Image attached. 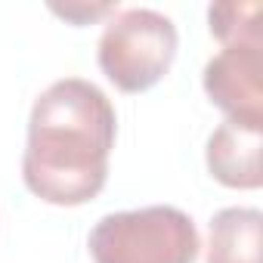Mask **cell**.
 <instances>
[{"instance_id": "cell-5", "label": "cell", "mask_w": 263, "mask_h": 263, "mask_svg": "<svg viewBox=\"0 0 263 263\" xmlns=\"http://www.w3.org/2000/svg\"><path fill=\"white\" fill-rule=\"evenodd\" d=\"M260 146H263V124H245L226 118L208 140L211 177L229 189H260L263 186Z\"/></svg>"}, {"instance_id": "cell-8", "label": "cell", "mask_w": 263, "mask_h": 263, "mask_svg": "<svg viewBox=\"0 0 263 263\" xmlns=\"http://www.w3.org/2000/svg\"><path fill=\"white\" fill-rule=\"evenodd\" d=\"M50 10H53L56 16L74 22V25H87V22H93V19L105 16V13H111L115 4H65V7H62V4H53Z\"/></svg>"}, {"instance_id": "cell-4", "label": "cell", "mask_w": 263, "mask_h": 263, "mask_svg": "<svg viewBox=\"0 0 263 263\" xmlns=\"http://www.w3.org/2000/svg\"><path fill=\"white\" fill-rule=\"evenodd\" d=\"M204 93L229 121L263 124V44L223 47L204 65Z\"/></svg>"}, {"instance_id": "cell-1", "label": "cell", "mask_w": 263, "mask_h": 263, "mask_svg": "<svg viewBox=\"0 0 263 263\" xmlns=\"http://www.w3.org/2000/svg\"><path fill=\"white\" fill-rule=\"evenodd\" d=\"M115 105L84 81L62 78L31 105L28 143L22 155L25 186L47 204L78 208L93 201L108 180L115 146Z\"/></svg>"}, {"instance_id": "cell-7", "label": "cell", "mask_w": 263, "mask_h": 263, "mask_svg": "<svg viewBox=\"0 0 263 263\" xmlns=\"http://www.w3.org/2000/svg\"><path fill=\"white\" fill-rule=\"evenodd\" d=\"M211 34L223 44H263V7L257 0H223L208 10Z\"/></svg>"}, {"instance_id": "cell-6", "label": "cell", "mask_w": 263, "mask_h": 263, "mask_svg": "<svg viewBox=\"0 0 263 263\" xmlns=\"http://www.w3.org/2000/svg\"><path fill=\"white\" fill-rule=\"evenodd\" d=\"M263 214L257 208H223L211 220L208 263H260Z\"/></svg>"}, {"instance_id": "cell-3", "label": "cell", "mask_w": 263, "mask_h": 263, "mask_svg": "<svg viewBox=\"0 0 263 263\" xmlns=\"http://www.w3.org/2000/svg\"><path fill=\"white\" fill-rule=\"evenodd\" d=\"M177 25L146 7L118 13L99 37V68L124 93L155 87L177 59Z\"/></svg>"}, {"instance_id": "cell-2", "label": "cell", "mask_w": 263, "mask_h": 263, "mask_svg": "<svg viewBox=\"0 0 263 263\" xmlns=\"http://www.w3.org/2000/svg\"><path fill=\"white\" fill-rule=\"evenodd\" d=\"M87 245L93 263H195L201 251L192 217L171 204L105 214Z\"/></svg>"}]
</instances>
